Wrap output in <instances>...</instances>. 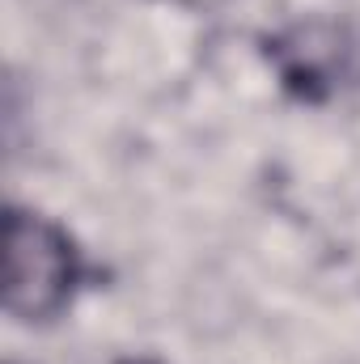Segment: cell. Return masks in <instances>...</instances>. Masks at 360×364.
<instances>
[{"label":"cell","instance_id":"1","mask_svg":"<svg viewBox=\"0 0 360 364\" xmlns=\"http://www.w3.org/2000/svg\"><path fill=\"white\" fill-rule=\"evenodd\" d=\"M81 279L77 246L43 216L9 212L4 225V305L21 322L55 318Z\"/></svg>","mask_w":360,"mask_h":364},{"label":"cell","instance_id":"2","mask_svg":"<svg viewBox=\"0 0 360 364\" xmlns=\"http://www.w3.org/2000/svg\"><path fill=\"white\" fill-rule=\"evenodd\" d=\"M123 364H153V360H123Z\"/></svg>","mask_w":360,"mask_h":364}]
</instances>
